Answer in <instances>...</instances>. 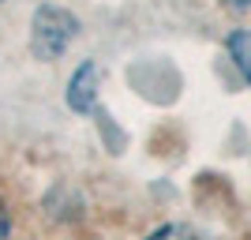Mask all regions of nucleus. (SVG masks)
Segmentation results:
<instances>
[{
    "mask_svg": "<svg viewBox=\"0 0 251 240\" xmlns=\"http://www.w3.org/2000/svg\"><path fill=\"white\" fill-rule=\"evenodd\" d=\"M11 233V221H8V210H4V203H0V240H8Z\"/></svg>",
    "mask_w": 251,
    "mask_h": 240,
    "instance_id": "39448f33",
    "label": "nucleus"
},
{
    "mask_svg": "<svg viewBox=\"0 0 251 240\" xmlns=\"http://www.w3.org/2000/svg\"><path fill=\"white\" fill-rule=\"evenodd\" d=\"M229 56L236 60L240 75L251 83V34H248V30H232V34H229Z\"/></svg>",
    "mask_w": 251,
    "mask_h": 240,
    "instance_id": "f03ea898",
    "label": "nucleus"
},
{
    "mask_svg": "<svg viewBox=\"0 0 251 240\" xmlns=\"http://www.w3.org/2000/svg\"><path fill=\"white\" fill-rule=\"evenodd\" d=\"M225 8H232V11H248L251 8V0H221Z\"/></svg>",
    "mask_w": 251,
    "mask_h": 240,
    "instance_id": "423d86ee",
    "label": "nucleus"
},
{
    "mask_svg": "<svg viewBox=\"0 0 251 240\" xmlns=\"http://www.w3.org/2000/svg\"><path fill=\"white\" fill-rule=\"evenodd\" d=\"M147 240H202L195 229H188V225H161L157 233H150Z\"/></svg>",
    "mask_w": 251,
    "mask_h": 240,
    "instance_id": "20e7f679",
    "label": "nucleus"
},
{
    "mask_svg": "<svg viewBox=\"0 0 251 240\" xmlns=\"http://www.w3.org/2000/svg\"><path fill=\"white\" fill-rule=\"evenodd\" d=\"M75 30H79V23H75L72 11L64 8H42L34 15V34H30V49L38 60H52V56H60L68 45H72Z\"/></svg>",
    "mask_w": 251,
    "mask_h": 240,
    "instance_id": "f257e3e1",
    "label": "nucleus"
},
{
    "mask_svg": "<svg viewBox=\"0 0 251 240\" xmlns=\"http://www.w3.org/2000/svg\"><path fill=\"white\" fill-rule=\"evenodd\" d=\"M86 83H94V68L90 64H83L79 72H75V79H72V109H90V98H86Z\"/></svg>",
    "mask_w": 251,
    "mask_h": 240,
    "instance_id": "7ed1b4c3",
    "label": "nucleus"
}]
</instances>
